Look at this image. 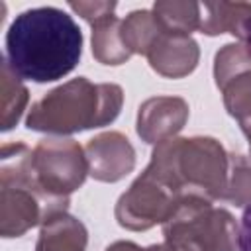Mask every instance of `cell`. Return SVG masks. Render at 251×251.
I'll use <instances>...</instances> for the list:
<instances>
[{"instance_id":"6da1fadb","label":"cell","mask_w":251,"mask_h":251,"mask_svg":"<svg viewBox=\"0 0 251 251\" xmlns=\"http://www.w3.org/2000/svg\"><path fill=\"white\" fill-rule=\"evenodd\" d=\"M10 71L37 84L67 76L80 61L82 31L75 18L57 6H37L20 12L4 39Z\"/></svg>"},{"instance_id":"7a4b0ae2","label":"cell","mask_w":251,"mask_h":251,"mask_svg":"<svg viewBox=\"0 0 251 251\" xmlns=\"http://www.w3.org/2000/svg\"><path fill=\"white\" fill-rule=\"evenodd\" d=\"M237 245H239V251H251V204L241 214Z\"/></svg>"}]
</instances>
